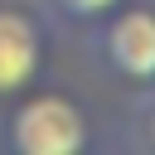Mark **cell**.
I'll return each mask as SVG.
<instances>
[{
  "label": "cell",
  "mask_w": 155,
  "mask_h": 155,
  "mask_svg": "<svg viewBox=\"0 0 155 155\" xmlns=\"http://www.w3.org/2000/svg\"><path fill=\"white\" fill-rule=\"evenodd\" d=\"M10 145L19 155H73V150H82L87 145L82 107L58 97V92L29 97L10 121Z\"/></svg>",
  "instance_id": "6da1fadb"
},
{
  "label": "cell",
  "mask_w": 155,
  "mask_h": 155,
  "mask_svg": "<svg viewBox=\"0 0 155 155\" xmlns=\"http://www.w3.org/2000/svg\"><path fill=\"white\" fill-rule=\"evenodd\" d=\"M63 15H73V19H97V15H107L111 5H121V0H53Z\"/></svg>",
  "instance_id": "277c9868"
},
{
  "label": "cell",
  "mask_w": 155,
  "mask_h": 155,
  "mask_svg": "<svg viewBox=\"0 0 155 155\" xmlns=\"http://www.w3.org/2000/svg\"><path fill=\"white\" fill-rule=\"evenodd\" d=\"M44 58V39L29 10L19 5H0V97L29 87V78L39 73Z\"/></svg>",
  "instance_id": "3957f363"
},
{
  "label": "cell",
  "mask_w": 155,
  "mask_h": 155,
  "mask_svg": "<svg viewBox=\"0 0 155 155\" xmlns=\"http://www.w3.org/2000/svg\"><path fill=\"white\" fill-rule=\"evenodd\" d=\"M150 145H155V107H150Z\"/></svg>",
  "instance_id": "5b68a950"
},
{
  "label": "cell",
  "mask_w": 155,
  "mask_h": 155,
  "mask_svg": "<svg viewBox=\"0 0 155 155\" xmlns=\"http://www.w3.org/2000/svg\"><path fill=\"white\" fill-rule=\"evenodd\" d=\"M107 63L116 73H126L131 82H150L155 78V10H121L107 24Z\"/></svg>",
  "instance_id": "7a4b0ae2"
}]
</instances>
